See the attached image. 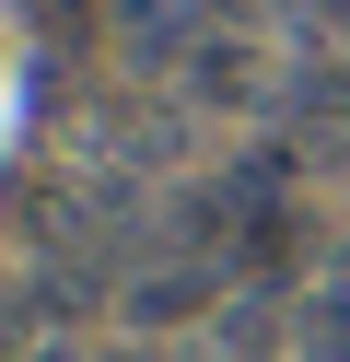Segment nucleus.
I'll list each match as a JSON object with an SVG mask.
<instances>
[{
	"label": "nucleus",
	"mask_w": 350,
	"mask_h": 362,
	"mask_svg": "<svg viewBox=\"0 0 350 362\" xmlns=\"http://www.w3.org/2000/svg\"><path fill=\"white\" fill-rule=\"evenodd\" d=\"M105 12H117V47H129L140 71H163V59L199 47V24L222 12V0H105Z\"/></svg>",
	"instance_id": "f257e3e1"
},
{
	"label": "nucleus",
	"mask_w": 350,
	"mask_h": 362,
	"mask_svg": "<svg viewBox=\"0 0 350 362\" xmlns=\"http://www.w3.org/2000/svg\"><path fill=\"white\" fill-rule=\"evenodd\" d=\"M210 281H222L210 257H152V269L129 281V315H140V327H187V315L210 304Z\"/></svg>",
	"instance_id": "f03ea898"
},
{
	"label": "nucleus",
	"mask_w": 350,
	"mask_h": 362,
	"mask_svg": "<svg viewBox=\"0 0 350 362\" xmlns=\"http://www.w3.org/2000/svg\"><path fill=\"white\" fill-rule=\"evenodd\" d=\"M35 362H70V351H35Z\"/></svg>",
	"instance_id": "7ed1b4c3"
}]
</instances>
